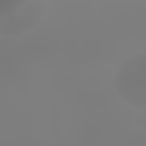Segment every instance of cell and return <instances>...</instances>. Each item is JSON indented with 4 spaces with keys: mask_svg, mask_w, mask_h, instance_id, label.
<instances>
[{
    "mask_svg": "<svg viewBox=\"0 0 146 146\" xmlns=\"http://www.w3.org/2000/svg\"><path fill=\"white\" fill-rule=\"evenodd\" d=\"M113 86L119 96L132 107L146 108V53L132 55L117 69Z\"/></svg>",
    "mask_w": 146,
    "mask_h": 146,
    "instance_id": "cell-1",
    "label": "cell"
},
{
    "mask_svg": "<svg viewBox=\"0 0 146 146\" xmlns=\"http://www.w3.org/2000/svg\"><path fill=\"white\" fill-rule=\"evenodd\" d=\"M43 9L38 2H11L7 9L0 11V31L2 35H19L31 29L43 16Z\"/></svg>",
    "mask_w": 146,
    "mask_h": 146,
    "instance_id": "cell-2",
    "label": "cell"
}]
</instances>
